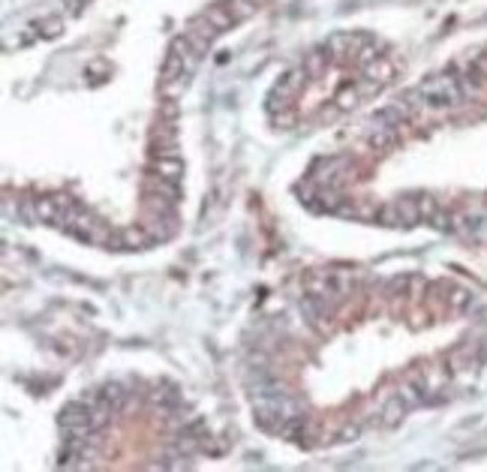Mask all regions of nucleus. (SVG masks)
Segmentation results:
<instances>
[{
    "mask_svg": "<svg viewBox=\"0 0 487 472\" xmlns=\"http://www.w3.org/2000/svg\"><path fill=\"white\" fill-rule=\"evenodd\" d=\"M160 118H165V121H175L177 118V103H175V99H165V103H160Z\"/></svg>",
    "mask_w": 487,
    "mask_h": 472,
    "instance_id": "obj_20",
    "label": "nucleus"
},
{
    "mask_svg": "<svg viewBox=\"0 0 487 472\" xmlns=\"http://www.w3.org/2000/svg\"><path fill=\"white\" fill-rule=\"evenodd\" d=\"M409 410H412V406H409V403L400 397V394H391V397L382 403V410L376 412V421H379L382 427H397V424H400V421L406 418Z\"/></svg>",
    "mask_w": 487,
    "mask_h": 472,
    "instance_id": "obj_6",
    "label": "nucleus"
},
{
    "mask_svg": "<svg viewBox=\"0 0 487 472\" xmlns=\"http://www.w3.org/2000/svg\"><path fill=\"white\" fill-rule=\"evenodd\" d=\"M60 31H63V18H45V21H40V36H45V40H55Z\"/></svg>",
    "mask_w": 487,
    "mask_h": 472,
    "instance_id": "obj_18",
    "label": "nucleus"
},
{
    "mask_svg": "<svg viewBox=\"0 0 487 472\" xmlns=\"http://www.w3.org/2000/svg\"><path fill=\"white\" fill-rule=\"evenodd\" d=\"M151 172L160 175V177H165V181H175L177 184L184 177V163L177 160V157H153Z\"/></svg>",
    "mask_w": 487,
    "mask_h": 472,
    "instance_id": "obj_11",
    "label": "nucleus"
},
{
    "mask_svg": "<svg viewBox=\"0 0 487 472\" xmlns=\"http://www.w3.org/2000/svg\"><path fill=\"white\" fill-rule=\"evenodd\" d=\"M295 118H298V114H295V109H283V111L274 114V124L283 126V130H289V126H295Z\"/></svg>",
    "mask_w": 487,
    "mask_h": 472,
    "instance_id": "obj_19",
    "label": "nucleus"
},
{
    "mask_svg": "<svg viewBox=\"0 0 487 472\" xmlns=\"http://www.w3.org/2000/svg\"><path fill=\"white\" fill-rule=\"evenodd\" d=\"M126 400H130V391H126L121 382H106V385H99V403L111 406L114 412H121Z\"/></svg>",
    "mask_w": 487,
    "mask_h": 472,
    "instance_id": "obj_10",
    "label": "nucleus"
},
{
    "mask_svg": "<svg viewBox=\"0 0 487 472\" xmlns=\"http://www.w3.org/2000/svg\"><path fill=\"white\" fill-rule=\"evenodd\" d=\"M79 4H87V0H79Z\"/></svg>",
    "mask_w": 487,
    "mask_h": 472,
    "instance_id": "obj_21",
    "label": "nucleus"
},
{
    "mask_svg": "<svg viewBox=\"0 0 487 472\" xmlns=\"http://www.w3.org/2000/svg\"><path fill=\"white\" fill-rule=\"evenodd\" d=\"M415 199H418V211H421V220H425V223H430L433 216L439 214V202H437V196H430V193H418Z\"/></svg>",
    "mask_w": 487,
    "mask_h": 472,
    "instance_id": "obj_17",
    "label": "nucleus"
},
{
    "mask_svg": "<svg viewBox=\"0 0 487 472\" xmlns=\"http://www.w3.org/2000/svg\"><path fill=\"white\" fill-rule=\"evenodd\" d=\"M331 60H334V57H331L328 48H313V52L304 55V63H301V67L307 70V75H310V79H322V75L328 72V63H331Z\"/></svg>",
    "mask_w": 487,
    "mask_h": 472,
    "instance_id": "obj_9",
    "label": "nucleus"
},
{
    "mask_svg": "<svg viewBox=\"0 0 487 472\" xmlns=\"http://www.w3.org/2000/svg\"><path fill=\"white\" fill-rule=\"evenodd\" d=\"M142 187H145V193H153V196H163V199H169V202H181V190H177V184L175 181H165V177H160V175H153V172H148L145 175V181H142Z\"/></svg>",
    "mask_w": 487,
    "mask_h": 472,
    "instance_id": "obj_8",
    "label": "nucleus"
},
{
    "mask_svg": "<svg viewBox=\"0 0 487 472\" xmlns=\"http://www.w3.org/2000/svg\"><path fill=\"white\" fill-rule=\"evenodd\" d=\"M153 244V238L145 232V226H130V229H121L114 232L111 244L109 247H126V250H145Z\"/></svg>",
    "mask_w": 487,
    "mask_h": 472,
    "instance_id": "obj_7",
    "label": "nucleus"
},
{
    "mask_svg": "<svg viewBox=\"0 0 487 472\" xmlns=\"http://www.w3.org/2000/svg\"><path fill=\"white\" fill-rule=\"evenodd\" d=\"M367 145L373 148V150H391L397 145V138H400V126H394V124H382V121H373L370 118L367 121Z\"/></svg>",
    "mask_w": 487,
    "mask_h": 472,
    "instance_id": "obj_5",
    "label": "nucleus"
},
{
    "mask_svg": "<svg viewBox=\"0 0 487 472\" xmlns=\"http://www.w3.org/2000/svg\"><path fill=\"white\" fill-rule=\"evenodd\" d=\"M307 79H310V75H307L304 67H295L286 75H280V82L271 87V94H268V111L277 114V111H283V109H292V99L304 91Z\"/></svg>",
    "mask_w": 487,
    "mask_h": 472,
    "instance_id": "obj_2",
    "label": "nucleus"
},
{
    "mask_svg": "<svg viewBox=\"0 0 487 472\" xmlns=\"http://www.w3.org/2000/svg\"><path fill=\"white\" fill-rule=\"evenodd\" d=\"M442 295H445V304L452 310H466L472 304V292L464 286H448V292H442Z\"/></svg>",
    "mask_w": 487,
    "mask_h": 472,
    "instance_id": "obj_14",
    "label": "nucleus"
},
{
    "mask_svg": "<svg viewBox=\"0 0 487 472\" xmlns=\"http://www.w3.org/2000/svg\"><path fill=\"white\" fill-rule=\"evenodd\" d=\"M202 18L208 21V24H214V28L220 31V33L229 31L232 24H238L235 16H232V9H229V4H214V6H208V9L202 12Z\"/></svg>",
    "mask_w": 487,
    "mask_h": 472,
    "instance_id": "obj_12",
    "label": "nucleus"
},
{
    "mask_svg": "<svg viewBox=\"0 0 487 472\" xmlns=\"http://www.w3.org/2000/svg\"><path fill=\"white\" fill-rule=\"evenodd\" d=\"M373 43V36L370 33H352V31H343V33H331L325 48L331 52V57H334V63H355L358 52Z\"/></svg>",
    "mask_w": 487,
    "mask_h": 472,
    "instance_id": "obj_3",
    "label": "nucleus"
},
{
    "mask_svg": "<svg viewBox=\"0 0 487 472\" xmlns=\"http://www.w3.org/2000/svg\"><path fill=\"white\" fill-rule=\"evenodd\" d=\"M415 91L425 99V106L433 109V111H445V109H454L464 103V87H460V75H448V72H439V75H430V79L421 82Z\"/></svg>",
    "mask_w": 487,
    "mask_h": 472,
    "instance_id": "obj_1",
    "label": "nucleus"
},
{
    "mask_svg": "<svg viewBox=\"0 0 487 472\" xmlns=\"http://www.w3.org/2000/svg\"><path fill=\"white\" fill-rule=\"evenodd\" d=\"M364 75L385 87V84L394 79V63H391L388 57H376L373 63H367V67H364Z\"/></svg>",
    "mask_w": 487,
    "mask_h": 472,
    "instance_id": "obj_13",
    "label": "nucleus"
},
{
    "mask_svg": "<svg viewBox=\"0 0 487 472\" xmlns=\"http://www.w3.org/2000/svg\"><path fill=\"white\" fill-rule=\"evenodd\" d=\"M361 91H358V84L352 87V84H346V87H340L337 91V97H334V106L340 109V111H349V109H355L358 103H361Z\"/></svg>",
    "mask_w": 487,
    "mask_h": 472,
    "instance_id": "obj_15",
    "label": "nucleus"
},
{
    "mask_svg": "<svg viewBox=\"0 0 487 472\" xmlns=\"http://www.w3.org/2000/svg\"><path fill=\"white\" fill-rule=\"evenodd\" d=\"M259 6H262V0H229V9H232L235 21H247Z\"/></svg>",
    "mask_w": 487,
    "mask_h": 472,
    "instance_id": "obj_16",
    "label": "nucleus"
},
{
    "mask_svg": "<svg viewBox=\"0 0 487 472\" xmlns=\"http://www.w3.org/2000/svg\"><path fill=\"white\" fill-rule=\"evenodd\" d=\"M379 223L385 226H415L421 223V211H418V199L415 196H400L388 202L385 208H379Z\"/></svg>",
    "mask_w": 487,
    "mask_h": 472,
    "instance_id": "obj_4",
    "label": "nucleus"
}]
</instances>
